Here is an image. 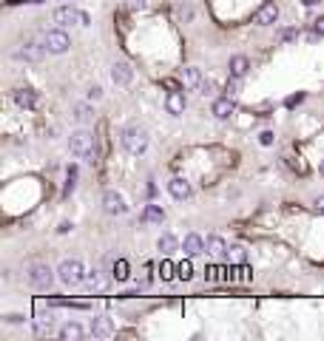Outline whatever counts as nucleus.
Instances as JSON below:
<instances>
[{"label":"nucleus","instance_id":"f257e3e1","mask_svg":"<svg viewBox=\"0 0 324 341\" xmlns=\"http://www.w3.org/2000/svg\"><path fill=\"white\" fill-rule=\"evenodd\" d=\"M69 148L77 159H86V162H91V165L97 162V140H94V134L86 131V128H80V131L71 134Z\"/></svg>","mask_w":324,"mask_h":341},{"label":"nucleus","instance_id":"f03ea898","mask_svg":"<svg viewBox=\"0 0 324 341\" xmlns=\"http://www.w3.org/2000/svg\"><path fill=\"white\" fill-rule=\"evenodd\" d=\"M120 142H123V148L128 151V154L142 157V154L148 151V131L140 128V125H128V128H123V134H120Z\"/></svg>","mask_w":324,"mask_h":341},{"label":"nucleus","instance_id":"7ed1b4c3","mask_svg":"<svg viewBox=\"0 0 324 341\" xmlns=\"http://www.w3.org/2000/svg\"><path fill=\"white\" fill-rule=\"evenodd\" d=\"M57 279H60L66 287H77V284L86 281V267H83L80 259H66V262H60V267H57Z\"/></svg>","mask_w":324,"mask_h":341},{"label":"nucleus","instance_id":"20e7f679","mask_svg":"<svg viewBox=\"0 0 324 341\" xmlns=\"http://www.w3.org/2000/svg\"><path fill=\"white\" fill-rule=\"evenodd\" d=\"M54 273L57 270H52L49 264H32L26 270V279H29V284L35 290H52V284H54Z\"/></svg>","mask_w":324,"mask_h":341},{"label":"nucleus","instance_id":"39448f33","mask_svg":"<svg viewBox=\"0 0 324 341\" xmlns=\"http://www.w3.org/2000/svg\"><path fill=\"white\" fill-rule=\"evenodd\" d=\"M43 46L49 54H66L71 49V37L63 29H49L43 35Z\"/></svg>","mask_w":324,"mask_h":341},{"label":"nucleus","instance_id":"423d86ee","mask_svg":"<svg viewBox=\"0 0 324 341\" xmlns=\"http://www.w3.org/2000/svg\"><path fill=\"white\" fill-rule=\"evenodd\" d=\"M103 208H105V213H111V216H123L125 210H128V205H125L123 193L105 191V193H103Z\"/></svg>","mask_w":324,"mask_h":341},{"label":"nucleus","instance_id":"0eeeda50","mask_svg":"<svg viewBox=\"0 0 324 341\" xmlns=\"http://www.w3.org/2000/svg\"><path fill=\"white\" fill-rule=\"evenodd\" d=\"M88 332H91L94 338H111V335L117 332V327H114V321H111L108 315H97V318H91Z\"/></svg>","mask_w":324,"mask_h":341},{"label":"nucleus","instance_id":"6e6552de","mask_svg":"<svg viewBox=\"0 0 324 341\" xmlns=\"http://www.w3.org/2000/svg\"><path fill=\"white\" fill-rule=\"evenodd\" d=\"M253 20L259 23V26H273L276 20H279V6L273 3V0H267V3H262L259 9H256Z\"/></svg>","mask_w":324,"mask_h":341},{"label":"nucleus","instance_id":"1a4fd4ad","mask_svg":"<svg viewBox=\"0 0 324 341\" xmlns=\"http://www.w3.org/2000/svg\"><path fill=\"white\" fill-rule=\"evenodd\" d=\"M86 293L88 296H100V293H105L108 290V279H105L100 270H91V273H86Z\"/></svg>","mask_w":324,"mask_h":341},{"label":"nucleus","instance_id":"9d476101","mask_svg":"<svg viewBox=\"0 0 324 341\" xmlns=\"http://www.w3.org/2000/svg\"><path fill=\"white\" fill-rule=\"evenodd\" d=\"M111 80H114L117 86H128V83L134 80V69H131V63H125V60L111 63Z\"/></svg>","mask_w":324,"mask_h":341},{"label":"nucleus","instance_id":"9b49d317","mask_svg":"<svg viewBox=\"0 0 324 341\" xmlns=\"http://www.w3.org/2000/svg\"><path fill=\"white\" fill-rule=\"evenodd\" d=\"M46 54V46H40V43H32V40H29V43H23L18 49V52H15V57H18V60H29V63H37L40 60V57H43Z\"/></svg>","mask_w":324,"mask_h":341},{"label":"nucleus","instance_id":"f8f14e48","mask_svg":"<svg viewBox=\"0 0 324 341\" xmlns=\"http://www.w3.org/2000/svg\"><path fill=\"white\" fill-rule=\"evenodd\" d=\"M54 23L60 29L71 26V23H80V12L74 9V6H57V9H54Z\"/></svg>","mask_w":324,"mask_h":341},{"label":"nucleus","instance_id":"ddd939ff","mask_svg":"<svg viewBox=\"0 0 324 341\" xmlns=\"http://www.w3.org/2000/svg\"><path fill=\"white\" fill-rule=\"evenodd\" d=\"M168 193H171L174 199L185 202V199H188V196H191V182H188L185 176H174V179L168 182Z\"/></svg>","mask_w":324,"mask_h":341},{"label":"nucleus","instance_id":"4468645a","mask_svg":"<svg viewBox=\"0 0 324 341\" xmlns=\"http://www.w3.org/2000/svg\"><path fill=\"white\" fill-rule=\"evenodd\" d=\"M32 330H35V335H52L54 332V315L52 313H40L32 321Z\"/></svg>","mask_w":324,"mask_h":341},{"label":"nucleus","instance_id":"2eb2a0df","mask_svg":"<svg viewBox=\"0 0 324 341\" xmlns=\"http://www.w3.org/2000/svg\"><path fill=\"white\" fill-rule=\"evenodd\" d=\"M185 94L182 91H168V97H165V108H168V114H174V117H179V114H185Z\"/></svg>","mask_w":324,"mask_h":341},{"label":"nucleus","instance_id":"dca6fc26","mask_svg":"<svg viewBox=\"0 0 324 341\" xmlns=\"http://www.w3.org/2000/svg\"><path fill=\"white\" fill-rule=\"evenodd\" d=\"M182 250H185V256L191 259V256H199L202 250H205V239L199 236V233H188L185 236V242H182Z\"/></svg>","mask_w":324,"mask_h":341},{"label":"nucleus","instance_id":"f3484780","mask_svg":"<svg viewBox=\"0 0 324 341\" xmlns=\"http://www.w3.org/2000/svg\"><path fill=\"white\" fill-rule=\"evenodd\" d=\"M15 103H18L20 108L32 111V108H37V94L32 88H15Z\"/></svg>","mask_w":324,"mask_h":341},{"label":"nucleus","instance_id":"a211bd4d","mask_svg":"<svg viewBox=\"0 0 324 341\" xmlns=\"http://www.w3.org/2000/svg\"><path fill=\"white\" fill-rule=\"evenodd\" d=\"M205 250H208L213 259H225L230 247L225 245V239H222V236H208V242H205Z\"/></svg>","mask_w":324,"mask_h":341},{"label":"nucleus","instance_id":"6ab92c4d","mask_svg":"<svg viewBox=\"0 0 324 341\" xmlns=\"http://www.w3.org/2000/svg\"><path fill=\"white\" fill-rule=\"evenodd\" d=\"M233 108H236V105H233L230 97H219V100H213V108H210V111H213L216 120H228L230 114H233Z\"/></svg>","mask_w":324,"mask_h":341},{"label":"nucleus","instance_id":"aec40b11","mask_svg":"<svg viewBox=\"0 0 324 341\" xmlns=\"http://www.w3.org/2000/svg\"><path fill=\"white\" fill-rule=\"evenodd\" d=\"M71 117H74L80 125H88L91 120H94V108H91L88 103H74L71 105Z\"/></svg>","mask_w":324,"mask_h":341},{"label":"nucleus","instance_id":"412c9836","mask_svg":"<svg viewBox=\"0 0 324 341\" xmlns=\"http://www.w3.org/2000/svg\"><path fill=\"white\" fill-rule=\"evenodd\" d=\"M247 71H250V60H247L245 54H233L230 57V77H245Z\"/></svg>","mask_w":324,"mask_h":341},{"label":"nucleus","instance_id":"4be33fe9","mask_svg":"<svg viewBox=\"0 0 324 341\" xmlns=\"http://www.w3.org/2000/svg\"><path fill=\"white\" fill-rule=\"evenodd\" d=\"M57 335H60L63 341H80L83 335H86V330H83L77 321H69V324H63L60 330H57Z\"/></svg>","mask_w":324,"mask_h":341},{"label":"nucleus","instance_id":"5701e85b","mask_svg":"<svg viewBox=\"0 0 324 341\" xmlns=\"http://www.w3.org/2000/svg\"><path fill=\"white\" fill-rule=\"evenodd\" d=\"M202 69L199 66H188V69L182 71V86L185 88H199V83H202Z\"/></svg>","mask_w":324,"mask_h":341},{"label":"nucleus","instance_id":"b1692460","mask_svg":"<svg viewBox=\"0 0 324 341\" xmlns=\"http://www.w3.org/2000/svg\"><path fill=\"white\" fill-rule=\"evenodd\" d=\"M140 219H142V222L162 225V222H165V210L159 208V205H145V208H142V213H140Z\"/></svg>","mask_w":324,"mask_h":341},{"label":"nucleus","instance_id":"393cba45","mask_svg":"<svg viewBox=\"0 0 324 341\" xmlns=\"http://www.w3.org/2000/svg\"><path fill=\"white\" fill-rule=\"evenodd\" d=\"M159 279L162 281H171V279H179V273H176V264L171 262V259H162V262H159Z\"/></svg>","mask_w":324,"mask_h":341},{"label":"nucleus","instance_id":"a878e982","mask_svg":"<svg viewBox=\"0 0 324 341\" xmlns=\"http://www.w3.org/2000/svg\"><path fill=\"white\" fill-rule=\"evenodd\" d=\"M176 245H179V242H176L174 233H162V236L157 239V247L162 250V253H171V250H176Z\"/></svg>","mask_w":324,"mask_h":341},{"label":"nucleus","instance_id":"bb28decb","mask_svg":"<svg viewBox=\"0 0 324 341\" xmlns=\"http://www.w3.org/2000/svg\"><path fill=\"white\" fill-rule=\"evenodd\" d=\"M111 276H114L117 281H125L128 276H131V273H128V262H125V259H117V262H114V270H111Z\"/></svg>","mask_w":324,"mask_h":341},{"label":"nucleus","instance_id":"cd10ccee","mask_svg":"<svg viewBox=\"0 0 324 341\" xmlns=\"http://www.w3.org/2000/svg\"><path fill=\"white\" fill-rule=\"evenodd\" d=\"M228 256H230V262H233V264H247V250H245L242 245L230 247V250H228Z\"/></svg>","mask_w":324,"mask_h":341},{"label":"nucleus","instance_id":"c85d7f7f","mask_svg":"<svg viewBox=\"0 0 324 341\" xmlns=\"http://www.w3.org/2000/svg\"><path fill=\"white\" fill-rule=\"evenodd\" d=\"M196 91H202L205 97H216V80H210V77H208V80H202Z\"/></svg>","mask_w":324,"mask_h":341},{"label":"nucleus","instance_id":"c756f323","mask_svg":"<svg viewBox=\"0 0 324 341\" xmlns=\"http://www.w3.org/2000/svg\"><path fill=\"white\" fill-rule=\"evenodd\" d=\"M176 273H179V279H182V281H191V279H193V267H191V262L176 264Z\"/></svg>","mask_w":324,"mask_h":341},{"label":"nucleus","instance_id":"7c9ffc66","mask_svg":"<svg viewBox=\"0 0 324 341\" xmlns=\"http://www.w3.org/2000/svg\"><path fill=\"white\" fill-rule=\"evenodd\" d=\"M296 37H298V29H281V32H279V40H281V43H293Z\"/></svg>","mask_w":324,"mask_h":341},{"label":"nucleus","instance_id":"2f4dec72","mask_svg":"<svg viewBox=\"0 0 324 341\" xmlns=\"http://www.w3.org/2000/svg\"><path fill=\"white\" fill-rule=\"evenodd\" d=\"M236 91H239V77H233V80H228V86H225V94L233 97Z\"/></svg>","mask_w":324,"mask_h":341},{"label":"nucleus","instance_id":"473e14b6","mask_svg":"<svg viewBox=\"0 0 324 341\" xmlns=\"http://www.w3.org/2000/svg\"><path fill=\"white\" fill-rule=\"evenodd\" d=\"M100 97H103V88H100V86L88 88V100H100Z\"/></svg>","mask_w":324,"mask_h":341},{"label":"nucleus","instance_id":"72a5a7b5","mask_svg":"<svg viewBox=\"0 0 324 341\" xmlns=\"http://www.w3.org/2000/svg\"><path fill=\"white\" fill-rule=\"evenodd\" d=\"M259 142H262V145H273V134L270 131H262V134H259Z\"/></svg>","mask_w":324,"mask_h":341},{"label":"nucleus","instance_id":"f704fd0d","mask_svg":"<svg viewBox=\"0 0 324 341\" xmlns=\"http://www.w3.org/2000/svg\"><path fill=\"white\" fill-rule=\"evenodd\" d=\"M179 18H182V20H191V18H193V9H191V6H182V9H179Z\"/></svg>","mask_w":324,"mask_h":341},{"label":"nucleus","instance_id":"c9c22d12","mask_svg":"<svg viewBox=\"0 0 324 341\" xmlns=\"http://www.w3.org/2000/svg\"><path fill=\"white\" fill-rule=\"evenodd\" d=\"M128 9H145V0H128Z\"/></svg>","mask_w":324,"mask_h":341},{"label":"nucleus","instance_id":"e433bc0d","mask_svg":"<svg viewBox=\"0 0 324 341\" xmlns=\"http://www.w3.org/2000/svg\"><path fill=\"white\" fill-rule=\"evenodd\" d=\"M313 23H315V32H318V35L324 37V15H321V18H315Z\"/></svg>","mask_w":324,"mask_h":341},{"label":"nucleus","instance_id":"4c0bfd02","mask_svg":"<svg viewBox=\"0 0 324 341\" xmlns=\"http://www.w3.org/2000/svg\"><path fill=\"white\" fill-rule=\"evenodd\" d=\"M71 230V222H60V227H57V233H69Z\"/></svg>","mask_w":324,"mask_h":341},{"label":"nucleus","instance_id":"58836bf2","mask_svg":"<svg viewBox=\"0 0 324 341\" xmlns=\"http://www.w3.org/2000/svg\"><path fill=\"white\" fill-rule=\"evenodd\" d=\"M6 321H9V324H20V321H23V315H15V313H12V315H6Z\"/></svg>","mask_w":324,"mask_h":341},{"label":"nucleus","instance_id":"ea45409f","mask_svg":"<svg viewBox=\"0 0 324 341\" xmlns=\"http://www.w3.org/2000/svg\"><path fill=\"white\" fill-rule=\"evenodd\" d=\"M315 210H321V213H324V193H321V196H315Z\"/></svg>","mask_w":324,"mask_h":341},{"label":"nucleus","instance_id":"a19ab883","mask_svg":"<svg viewBox=\"0 0 324 341\" xmlns=\"http://www.w3.org/2000/svg\"><path fill=\"white\" fill-rule=\"evenodd\" d=\"M88 23H91V18H88L86 12H80V26H88Z\"/></svg>","mask_w":324,"mask_h":341},{"label":"nucleus","instance_id":"79ce46f5","mask_svg":"<svg viewBox=\"0 0 324 341\" xmlns=\"http://www.w3.org/2000/svg\"><path fill=\"white\" fill-rule=\"evenodd\" d=\"M301 3H304V6H318L321 0H301Z\"/></svg>","mask_w":324,"mask_h":341},{"label":"nucleus","instance_id":"37998d69","mask_svg":"<svg viewBox=\"0 0 324 341\" xmlns=\"http://www.w3.org/2000/svg\"><path fill=\"white\" fill-rule=\"evenodd\" d=\"M321 171H324V162H321Z\"/></svg>","mask_w":324,"mask_h":341}]
</instances>
